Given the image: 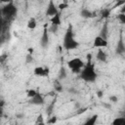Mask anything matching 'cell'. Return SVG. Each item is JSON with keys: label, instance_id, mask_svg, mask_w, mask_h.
I'll list each match as a JSON object with an SVG mask.
<instances>
[{"label": "cell", "instance_id": "obj_1", "mask_svg": "<svg viewBox=\"0 0 125 125\" xmlns=\"http://www.w3.org/2000/svg\"><path fill=\"white\" fill-rule=\"evenodd\" d=\"M91 59H92L91 54H88L87 55V62L84 65V67L81 69V72L79 73L80 78L86 82H89V83L95 82L98 78V73L96 71L95 64L92 62Z\"/></svg>", "mask_w": 125, "mask_h": 125}, {"label": "cell", "instance_id": "obj_2", "mask_svg": "<svg viewBox=\"0 0 125 125\" xmlns=\"http://www.w3.org/2000/svg\"><path fill=\"white\" fill-rule=\"evenodd\" d=\"M78 47H79V42L74 39L72 25L69 24L63 36V48L66 51H70V50H75Z\"/></svg>", "mask_w": 125, "mask_h": 125}, {"label": "cell", "instance_id": "obj_3", "mask_svg": "<svg viewBox=\"0 0 125 125\" xmlns=\"http://www.w3.org/2000/svg\"><path fill=\"white\" fill-rule=\"evenodd\" d=\"M84 62L80 58H74L67 62V66L72 70L74 73H80L81 68L84 67Z\"/></svg>", "mask_w": 125, "mask_h": 125}, {"label": "cell", "instance_id": "obj_4", "mask_svg": "<svg viewBox=\"0 0 125 125\" xmlns=\"http://www.w3.org/2000/svg\"><path fill=\"white\" fill-rule=\"evenodd\" d=\"M18 13V9L17 7L14 5L13 2H10V3H7L3 8H2V14L8 18H13L17 15Z\"/></svg>", "mask_w": 125, "mask_h": 125}, {"label": "cell", "instance_id": "obj_5", "mask_svg": "<svg viewBox=\"0 0 125 125\" xmlns=\"http://www.w3.org/2000/svg\"><path fill=\"white\" fill-rule=\"evenodd\" d=\"M59 8L56 6L54 0H50L49 1V4L47 6V10H46V16H50V17H53L55 16L56 14L59 13Z\"/></svg>", "mask_w": 125, "mask_h": 125}, {"label": "cell", "instance_id": "obj_6", "mask_svg": "<svg viewBox=\"0 0 125 125\" xmlns=\"http://www.w3.org/2000/svg\"><path fill=\"white\" fill-rule=\"evenodd\" d=\"M48 24L45 23L44 24V28H43V34H42V37H41V40H40V45L43 47V48H46L49 44V33H48Z\"/></svg>", "mask_w": 125, "mask_h": 125}, {"label": "cell", "instance_id": "obj_7", "mask_svg": "<svg viewBox=\"0 0 125 125\" xmlns=\"http://www.w3.org/2000/svg\"><path fill=\"white\" fill-rule=\"evenodd\" d=\"M28 103L30 104H34V105H42V104H44V98L39 92H37V94L34 97L29 98Z\"/></svg>", "mask_w": 125, "mask_h": 125}, {"label": "cell", "instance_id": "obj_8", "mask_svg": "<svg viewBox=\"0 0 125 125\" xmlns=\"http://www.w3.org/2000/svg\"><path fill=\"white\" fill-rule=\"evenodd\" d=\"M34 74L36 76H40V77H47L50 73V69L49 67H42V66H36L33 70Z\"/></svg>", "mask_w": 125, "mask_h": 125}, {"label": "cell", "instance_id": "obj_9", "mask_svg": "<svg viewBox=\"0 0 125 125\" xmlns=\"http://www.w3.org/2000/svg\"><path fill=\"white\" fill-rule=\"evenodd\" d=\"M107 40L104 39L103 37H101L100 35H98L95 39H94V43H93V47L96 48H103V47H106L107 46Z\"/></svg>", "mask_w": 125, "mask_h": 125}, {"label": "cell", "instance_id": "obj_10", "mask_svg": "<svg viewBox=\"0 0 125 125\" xmlns=\"http://www.w3.org/2000/svg\"><path fill=\"white\" fill-rule=\"evenodd\" d=\"M115 53L118 54V55H122L125 53V44H124V41H123V38L122 36H120L117 44H116V48H115Z\"/></svg>", "mask_w": 125, "mask_h": 125}, {"label": "cell", "instance_id": "obj_11", "mask_svg": "<svg viewBox=\"0 0 125 125\" xmlns=\"http://www.w3.org/2000/svg\"><path fill=\"white\" fill-rule=\"evenodd\" d=\"M80 16L83 18V19H90V18H93V17H96V14L95 13H92L90 10L88 9H82L81 12H80Z\"/></svg>", "mask_w": 125, "mask_h": 125}, {"label": "cell", "instance_id": "obj_12", "mask_svg": "<svg viewBox=\"0 0 125 125\" xmlns=\"http://www.w3.org/2000/svg\"><path fill=\"white\" fill-rule=\"evenodd\" d=\"M107 34H108V22L107 21H104L102 29H101V32H100V36L103 37L104 39H107Z\"/></svg>", "mask_w": 125, "mask_h": 125}, {"label": "cell", "instance_id": "obj_13", "mask_svg": "<svg viewBox=\"0 0 125 125\" xmlns=\"http://www.w3.org/2000/svg\"><path fill=\"white\" fill-rule=\"evenodd\" d=\"M96 58H97L98 61H100V62H106L107 56H106V54L102 50V48H100V49L98 50V52H97Z\"/></svg>", "mask_w": 125, "mask_h": 125}, {"label": "cell", "instance_id": "obj_14", "mask_svg": "<svg viewBox=\"0 0 125 125\" xmlns=\"http://www.w3.org/2000/svg\"><path fill=\"white\" fill-rule=\"evenodd\" d=\"M50 21H51V23H52V24L60 26V25H61V23H62V20H61V13L59 12L58 14H56L55 16H53V17L51 18Z\"/></svg>", "mask_w": 125, "mask_h": 125}, {"label": "cell", "instance_id": "obj_15", "mask_svg": "<svg viewBox=\"0 0 125 125\" xmlns=\"http://www.w3.org/2000/svg\"><path fill=\"white\" fill-rule=\"evenodd\" d=\"M36 25H37V22H36L35 18H30L27 21V27L29 29H35Z\"/></svg>", "mask_w": 125, "mask_h": 125}, {"label": "cell", "instance_id": "obj_16", "mask_svg": "<svg viewBox=\"0 0 125 125\" xmlns=\"http://www.w3.org/2000/svg\"><path fill=\"white\" fill-rule=\"evenodd\" d=\"M112 125H125V116L116 117L112 121Z\"/></svg>", "mask_w": 125, "mask_h": 125}, {"label": "cell", "instance_id": "obj_17", "mask_svg": "<svg viewBox=\"0 0 125 125\" xmlns=\"http://www.w3.org/2000/svg\"><path fill=\"white\" fill-rule=\"evenodd\" d=\"M97 119H98V114H94V115L91 116L88 120H86L85 125H94V124L97 122Z\"/></svg>", "mask_w": 125, "mask_h": 125}, {"label": "cell", "instance_id": "obj_18", "mask_svg": "<svg viewBox=\"0 0 125 125\" xmlns=\"http://www.w3.org/2000/svg\"><path fill=\"white\" fill-rule=\"evenodd\" d=\"M101 16L103 19H107L109 16H110V10L107 9V8H104L101 11Z\"/></svg>", "mask_w": 125, "mask_h": 125}, {"label": "cell", "instance_id": "obj_19", "mask_svg": "<svg viewBox=\"0 0 125 125\" xmlns=\"http://www.w3.org/2000/svg\"><path fill=\"white\" fill-rule=\"evenodd\" d=\"M66 77V71H65V68L63 66H62L60 68V72H59V78L60 79H64Z\"/></svg>", "mask_w": 125, "mask_h": 125}, {"label": "cell", "instance_id": "obj_20", "mask_svg": "<svg viewBox=\"0 0 125 125\" xmlns=\"http://www.w3.org/2000/svg\"><path fill=\"white\" fill-rule=\"evenodd\" d=\"M55 103H56V99H54L53 101H52V103L50 104V105L47 107V114L50 116L51 115V113H52V111H53V108H54V105H55Z\"/></svg>", "mask_w": 125, "mask_h": 125}, {"label": "cell", "instance_id": "obj_21", "mask_svg": "<svg viewBox=\"0 0 125 125\" xmlns=\"http://www.w3.org/2000/svg\"><path fill=\"white\" fill-rule=\"evenodd\" d=\"M56 84L57 85H55V91H57L58 93H61V92H62V86L58 82V81H56Z\"/></svg>", "mask_w": 125, "mask_h": 125}, {"label": "cell", "instance_id": "obj_22", "mask_svg": "<svg viewBox=\"0 0 125 125\" xmlns=\"http://www.w3.org/2000/svg\"><path fill=\"white\" fill-rule=\"evenodd\" d=\"M33 62V57H32V54H27L26 57H25V62L26 63H30Z\"/></svg>", "mask_w": 125, "mask_h": 125}, {"label": "cell", "instance_id": "obj_23", "mask_svg": "<svg viewBox=\"0 0 125 125\" xmlns=\"http://www.w3.org/2000/svg\"><path fill=\"white\" fill-rule=\"evenodd\" d=\"M117 19L120 21V22H121V23L125 24V14H123V13H120V14L117 16Z\"/></svg>", "mask_w": 125, "mask_h": 125}, {"label": "cell", "instance_id": "obj_24", "mask_svg": "<svg viewBox=\"0 0 125 125\" xmlns=\"http://www.w3.org/2000/svg\"><path fill=\"white\" fill-rule=\"evenodd\" d=\"M35 123L36 124H43L44 123V119H43V115L40 113L38 116H37V119H36V121H35Z\"/></svg>", "mask_w": 125, "mask_h": 125}, {"label": "cell", "instance_id": "obj_25", "mask_svg": "<svg viewBox=\"0 0 125 125\" xmlns=\"http://www.w3.org/2000/svg\"><path fill=\"white\" fill-rule=\"evenodd\" d=\"M36 94H37V92H36L35 90H33V89H30V90L27 91V97H28V98H32V97H34Z\"/></svg>", "mask_w": 125, "mask_h": 125}, {"label": "cell", "instance_id": "obj_26", "mask_svg": "<svg viewBox=\"0 0 125 125\" xmlns=\"http://www.w3.org/2000/svg\"><path fill=\"white\" fill-rule=\"evenodd\" d=\"M57 120H58L57 116H52V117H50V118L47 120V123H48V124H55V123L57 122Z\"/></svg>", "mask_w": 125, "mask_h": 125}, {"label": "cell", "instance_id": "obj_27", "mask_svg": "<svg viewBox=\"0 0 125 125\" xmlns=\"http://www.w3.org/2000/svg\"><path fill=\"white\" fill-rule=\"evenodd\" d=\"M68 7V4H66V3H64V2H62V3H61V4H59V6H58V8L62 11V10H64V9H66Z\"/></svg>", "mask_w": 125, "mask_h": 125}, {"label": "cell", "instance_id": "obj_28", "mask_svg": "<svg viewBox=\"0 0 125 125\" xmlns=\"http://www.w3.org/2000/svg\"><path fill=\"white\" fill-rule=\"evenodd\" d=\"M109 101L112 102V103H117L118 102V97L114 96V95H111V96H109Z\"/></svg>", "mask_w": 125, "mask_h": 125}, {"label": "cell", "instance_id": "obj_29", "mask_svg": "<svg viewBox=\"0 0 125 125\" xmlns=\"http://www.w3.org/2000/svg\"><path fill=\"white\" fill-rule=\"evenodd\" d=\"M58 25H54V24H52V26H51V28H50V30H51V32H57V30H58Z\"/></svg>", "mask_w": 125, "mask_h": 125}, {"label": "cell", "instance_id": "obj_30", "mask_svg": "<svg viewBox=\"0 0 125 125\" xmlns=\"http://www.w3.org/2000/svg\"><path fill=\"white\" fill-rule=\"evenodd\" d=\"M124 3H125V0H121V1L117 2V3L114 5V8H116V7H119V6H122Z\"/></svg>", "mask_w": 125, "mask_h": 125}, {"label": "cell", "instance_id": "obj_31", "mask_svg": "<svg viewBox=\"0 0 125 125\" xmlns=\"http://www.w3.org/2000/svg\"><path fill=\"white\" fill-rule=\"evenodd\" d=\"M103 96H104V93H103V91H98L97 92V97L98 98H103Z\"/></svg>", "mask_w": 125, "mask_h": 125}, {"label": "cell", "instance_id": "obj_32", "mask_svg": "<svg viewBox=\"0 0 125 125\" xmlns=\"http://www.w3.org/2000/svg\"><path fill=\"white\" fill-rule=\"evenodd\" d=\"M120 13H123V14H125V3L121 6V9H120Z\"/></svg>", "mask_w": 125, "mask_h": 125}, {"label": "cell", "instance_id": "obj_33", "mask_svg": "<svg viewBox=\"0 0 125 125\" xmlns=\"http://www.w3.org/2000/svg\"><path fill=\"white\" fill-rule=\"evenodd\" d=\"M2 3H10V2H13V0H0Z\"/></svg>", "mask_w": 125, "mask_h": 125}, {"label": "cell", "instance_id": "obj_34", "mask_svg": "<svg viewBox=\"0 0 125 125\" xmlns=\"http://www.w3.org/2000/svg\"><path fill=\"white\" fill-rule=\"evenodd\" d=\"M27 51H28V53H29V54H32V53H33V49H32V48H28V49H27Z\"/></svg>", "mask_w": 125, "mask_h": 125}, {"label": "cell", "instance_id": "obj_35", "mask_svg": "<svg viewBox=\"0 0 125 125\" xmlns=\"http://www.w3.org/2000/svg\"><path fill=\"white\" fill-rule=\"evenodd\" d=\"M68 91H69V92H72V93H74V94H75V93H76V91H75V90H74V89H69V90H68Z\"/></svg>", "mask_w": 125, "mask_h": 125}, {"label": "cell", "instance_id": "obj_36", "mask_svg": "<svg viewBox=\"0 0 125 125\" xmlns=\"http://www.w3.org/2000/svg\"><path fill=\"white\" fill-rule=\"evenodd\" d=\"M18 116V118H21V116H23L22 114H19V115H17Z\"/></svg>", "mask_w": 125, "mask_h": 125}]
</instances>
